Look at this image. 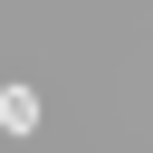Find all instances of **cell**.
Returning <instances> with one entry per match:
<instances>
[{"label": "cell", "mask_w": 153, "mask_h": 153, "mask_svg": "<svg viewBox=\"0 0 153 153\" xmlns=\"http://www.w3.org/2000/svg\"><path fill=\"white\" fill-rule=\"evenodd\" d=\"M38 124V86H0V134H29Z\"/></svg>", "instance_id": "obj_1"}]
</instances>
